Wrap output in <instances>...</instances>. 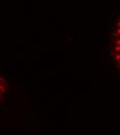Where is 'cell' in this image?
Here are the masks:
<instances>
[{"mask_svg": "<svg viewBox=\"0 0 120 135\" xmlns=\"http://www.w3.org/2000/svg\"><path fill=\"white\" fill-rule=\"evenodd\" d=\"M5 93H6V82L0 76V104H1V101L3 100L4 96H5Z\"/></svg>", "mask_w": 120, "mask_h": 135, "instance_id": "1", "label": "cell"}]
</instances>
